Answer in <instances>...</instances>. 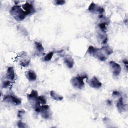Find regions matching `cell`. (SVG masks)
<instances>
[{
  "instance_id": "obj_19",
  "label": "cell",
  "mask_w": 128,
  "mask_h": 128,
  "mask_svg": "<svg viewBox=\"0 0 128 128\" xmlns=\"http://www.w3.org/2000/svg\"><path fill=\"white\" fill-rule=\"evenodd\" d=\"M106 25L107 24L106 22H102L98 24V27L102 31L104 32L105 30L106 29Z\"/></svg>"
},
{
  "instance_id": "obj_4",
  "label": "cell",
  "mask_w": 128,
  "mask_h": 128,
  "mask_svg": "<svg viewBox=\"0 0 128 128\" xmlns=\"http://www.w3.org/2000/svg\"><path fill=\"white\" fill-rule=\"evenodd\" d=\"M84 77H82L80 75H78L71 78L70 83L74 88L81 89L84 86Z\"/></svg>"
},
{
  "instance_id": "obj_8",
  "label": "cell",
  "mask_w": 128,
  "mask_h": 128,
  "mask_svg": "<svg viewBox=\"0 0 128 128\" xmlns=\"http://www.w3.org/2000/svg\"><path fill=\"white\" fill-rule=\"evenodd\" d=\"M88 10L92 12H96L98 14H102L104 10V8L98 6L94 2H92L88 8Z\"/></svg>"
},
{
  "instance_id": "obj_14",
  "label": "cell",
  "mask_w": 128,
  "mask_h": 128,
  "mask_svg": "<svg viewBox=\"0 0 128 128\" xmlns=\"http://www.w3.org/2000/svg\"><path fill=\"white\" fill-rule=\"evenodd\" d=\"M116 107L118 110L120 112H122V111L124 110L125 108V104L124 102V100L122 98H120L116 104Z\"/></svg>"
},
{
  "instance_id": "obj_12",
  "label": "cell",
  "mask_w": 128,
  "mask_h": 128,
  "mask_svg": "<svg viewBox=\"0 0 128 128\" xmlns=\"http://www.w3.org/2000/svg\"><path fill=\"white\" fill-rule=\"evenodd\" d=\"M26 76L30 81H34L36 79V74L35 72L32 70H29L26 72Z\"/></svg>"
},
{
  "instance_id": "obj_20",
  "label": "cell",
  "mask_w": 128,
  "mask_h": 128,
  "mask_svg": "<svg viewBox=\"0 0 128 128\" xmlns=\"http://www.w3.org/2000/svg\"><path fill=\"white\" fill-rule=\"evenodd\" d=\"M38 100H39V101H40V104H42V105L46 104V100L44 96H38Z\"/></svg>"
},
{
  "instance_id": "obj_17",
  "label": "cell",
  "mask_w": 128,
  "mask_h": 128,
  "mask_svg": "<svg viewBox=\"0 0 128 128\" xmlns=\"http://www.w3.org/2000/svg\"><path fill=\"white\" fill-rule=\"evenodd\" d=\"M34 46L36 50L38 52H42L44 50V48L43 47L42 44L39 42H35Z\"/></svg>"
},
{
  "instance_id": "obj_10",
  "label": "cell",
  "mask_w": 128,
  "mask_h": 128,
  "mask_svg": "<svg viewBox=\"0 0 128 128\" xmlns=\"http://www.w3.org/2000/svg\"><path fill=\"white\" fill-rule=\"evenodd\" d=\"M88 83L91 88H100L102 86V82L95 76H94L91 79L88 80Z\"/></svg>"
},
{
  "instance_id": "obj_21",
  "label": "cell",
  "mask_w": 128,
  "mask_h": 128,
  "mask_svg": "<svg viewBox=\"0 0 128 128\" xmlns=\"http://www.w3.org/2000/svg\"><path fill=\"white\" fill-rule=\"evenodd\" d=\"M10 81L8 80H6V81H4V82L2 83V87L3 88H7L8 86L10 84Z\"/></svg>"
},
{
  "instance_id": "obj_23",
  "label": "cell",
  "mask_w": 128,
  "mask_h": 128,
  "mask_svg": "<svg viewBox=\"0 0 128 128\" xmlns=\"http://www.w3.org/2000/svg\"><path fill=\"white\" fill-rule=\"evenodd\" d=\"M54 2L55 4L56 5H62L65 3V1L63 0H56Z\"/></svg>"
},
{
  "instance_id": "obj_13",
  "label": "cell",
  "mask_w": 128,
  "mask_h": 128,
  "mask_svg": "<svg viewBox=\"0 0 128 128\" xmlns=\"http://www.w3.org/2000/svg\"><path fill=\"white\" fill-rule=\"evenodd\" d=\"M64 61L66 66L70 68L73 67L74 64V61L71 56H66L64 58Z\"/></svg>"
},
{
  "instance_id": "obj_24",
  "label": "cell",
  "mask_w": 128,
  "mask_h": 128,
  "mask_svg": "<svg viewBox=\"0 0 128 128\" xmlns=\"http://www.w3.org/2000/svg\"><path fill=\"white\" fill-rule=\"evenodd\" d=\"M24 110H19L18 112V118H21L23 114L24 113Z\"/></svg>"
},
{
  "instance_id": "obj_26",
  "label": "cell",
  "mask_w": 128,
  "mask_h": 128,
  "mask_svg": "<svg viewBox=\"0 0 128 128\" xmlns=\"http://www.w3.org/2000/svg\"><path fill=\"white\" fill-rule=\"evenodd\" d=\"M112 94L114 96H118V95L120 94V92H117V91H114L112 92Z\"/></svg>"
},
{
  "instance_id": "obj_22",
  "label": "cell",
  "mask_w": 128,
  "mask_h": 128,
  "mask_svg": "<svg viewBox=\"0 0 128 128\" xmlns=\"http://www.w3.org/2000/svg\"><path fill=\"white\" fill-rule=\"evenodd\" d=\"M18 126L19 128H27L28 127V126L26 125V124L22 122L21 121H20L18 122Z\"/></svg>"
},
{
  "instance_id": "obj_11",
  "label": "cell",
  "mask_w": 128,
  "mask_h": 128,
  "mask_svg": "<svg viewBox=\"0 0 128 128\" xmlns=\"http://www.w3.org/2000/svg\"><path fill=\"white\" fill-rule=\"evenodd\" d=\"M6 78L8 80H14L15 78V73L13 67L10 66L8 68L6 73Z\"/></svg>"
},
{
  "instance_id": "obj_15",
  "label": "cell",
  "mask_w": 128,
  "mask_h": 128,
  "mask_svg": "<svg viewBox=\"0 0 128 128\" xmlns=\"http://www.w3.org/2000/svg\"><path fill=\"white\" fill-rule=\"evenodd\" d=\"M50 96L52 99L57 101L62 100L64 98V97L58 94L54 90H51L50 92Z\"/></svg>"
},
{
  "instance_id": "obj_6",
  "label": "cell",
  "mask_w": 128,
  "mask_h": 128,
  "mask_svg": "<svg viewBox=\"0 0 128 128\" xmlns=\"http://www.w3.org/2000/svg\"><path fill=\"white\" fill-rule=\"evenodd\" d=\"M40 113L42 117L44 119H48L52 116V112L48 105L43 104L40 106Z\"/></svg>"
},
{
  "instance_id": "obj_3",
  "label": "cell",
  "mask_w": 128,
  "mask_h": 128,
  "mask_svg": "<svg viewBox=\"0 0 128 128\" xmlns=\"http://www.w3.org/2000/svg\"><path fill=\"white\" fill-rule=\"evenodd\" d=\"M27 98L30 104L34 108L40 106V103L38 100V93L36 90H32L31 92L28 94Z\"/></svg>"
},
{
  "instance_id": "obj_2",
  "label": "cell",
  "mask_w": 128,
  "mask_h": 128,
  "mask_svg": "<svg viewBox=\"0 0 128 128\" xmlns=\"http://www.w3.org/2000/svg\"><path fill=\"white\" fill-rule=\"evenodd\" d=\"M87 52L91 56L96 58L100 60L105 61L106 60V57L101 48H98L92 46H90L88 48Z\"/></svg>"
},
{
  "instance_id": "obj_16",
  "label": "cell",
  "mask_w": 128,
  "mask_h": 128,
  "mask_svg": "<svg viewBox=\"0 0 128 128\" xmlns=\"http://www.w3.org/2000/svg\"><path fill=\"white\" fill-rule=\"evenodd\" d=\"M100 48L102 50V52H104V54L108 56L112 53V48L108 46H104Z\"/></svg>"
},
{
  "instance_id": "obj_5",
  "label": "cell",
  "mask_w": 128,
  "mask_h": 128,
  "mask_svg": "<svg viewBox=\"0 0 128 128\" xmlns=\"http://www.w3.org/2000/svg\"><path fill=\"white\" fill-rule=\"evenodd\" d=\"M4 100L16 106H18L22 102V100L20 98L12 94L5 95L4 97Z\"/></svg>"
},
{
  "instance_id": "obj_18",
  "label": "cell",
  "mask_w": 128,
  "mask_h": 128,
  "mask_svg": "<svg viewBox=\"0 0 128 128\" xmlns=\"http://www.w3.org/2000/svg\"><path fill=\"white\" fill-rule=\"evenodd\" d=\"M54 52H50L49 53L47 54L43 58V60L44 62H48L50 60H51L52 56H54Z\"/></svg>"
},
{
  "instance_id": "obj_25",
  "label": "cell",
  "mask_w": 128,
  "mask_h": 128,
  "mask_svg": "<svg viewBox=\"0 0 128 128\" xmlns=\"http://www.w3.org/2000/svg\"><path fill=\"white\" fill-rule=\"evenodd\" d=\"M123 63L126 65V68H128V60H123Z\"/></svg>"
},
{
  "instance_id": "obj_7",
  "label": "cell",
  "mask_w": 128,
  "mask_h": 128,
  "mask_svg": "<svg viewBox=\"0 0 128 128\" xmlns=\"http://www.w3.org/2000/svg\"><path fill=\"white\" fill-rule=\"evenodd\" d=\"M109 66L114 76H117L120 74L121 72V67L119 64L112 60L109 62Z\"/></svg>"
},
{
  "instance_id": "obj_1",
  "label": "cell",
  "mask_w": 128,
  "mask_h": 128,
  "mask_svg": "<svg viewBox=\"0 0 128 128\" xmlns=\"http://www.w3.org/2000/svg\"><path fill=\"white\" fill-rule=\"evenodd\" d=\"M10 14L17 21H22L24 20L27 16L24 10L20 6L14 5L10 11Z\"/></svg>"
},
{
  "instance_id": "obj_9",
  "label": "cell",
  "mask_w": 128,
  "mask_h": 128,
  "mask_svg": "<svg viewBox=\"0 0 128 128\" xmlns=\"http://www.w3.org/2000/svg\"><path fill=\"white\" fill-rule=\"evenodd\" d=\"M22 9L26 12L27 16L32 14L36 12L35 8L32 4L29 2H26L22 6Z\"/></svg>"
}]
</instances>
